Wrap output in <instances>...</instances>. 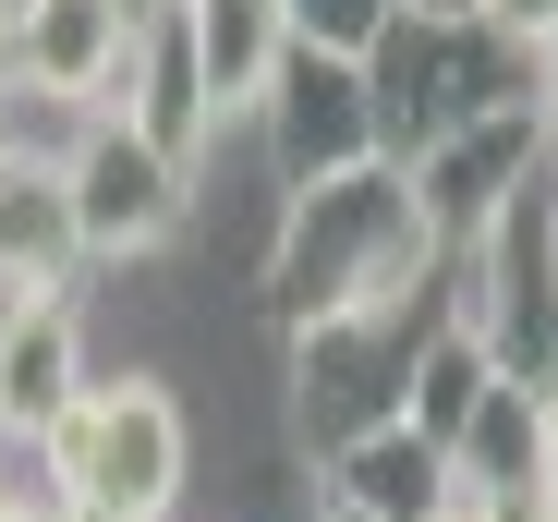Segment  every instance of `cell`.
<instances>
[{
    "label": "cell",
    "mask_w": 558,
    "mask_h": 522,
    "mask_svg": "<svg viewBox=\"0 0 558 522\" xmlns=\"http://www.w3.org/2000/svg\"><path fill=\"white\" fill-rule=\"evenodd\" d=\"M37 474L61 498V522H170L195 438H182V401L158 377H85V401L37 438Z\"/></svg>",
    "instance_id": "2"
},
{
    "label": "cell",
    "mask_w": 558,
    "mask_h": 522,
    "mask_svg": "<svg viewBox=\"0 0 558 522\" xmlns=\"http://www.w3.org/2000/svg\"><path fill=\"white\" fill-rule=\"evenodd\" d=\"M437 522H461V510H437Z\"/></svg>",
    "instance_id": "24"
},
{
    "label": "cell",
    "mask_w": 558,
    "mask_h": 522,
    "mask_svg": "<svg viewBox=\"0 0 558 522\" xmlns=\"http://www.w3.org/2000/svg\"><path fill=\"white\" fill-rule=\"evenodd\" d=\"M61 207H73L85 268H134V255H158L182 219H195V170L158 158L146 134H122L110 110H85L73 146H61Z\"/></svg>",
    "instance_id": "5"
},
{
    "label": "cell",
    "mask_w": 558,
    "mask_h": 522,
    "mask_svg": "<svg viewBox=\"0 0 558 522\" xmlns=\"http://www.w3.org/2000/svg\"><path fill=\"white\" fill-rule=\"evenodd\" d=\"M0 522H13V498H0Z\"/></svg>",
    "instance_id": "23"
},
{
    "label": "cell",
    "mask_w": 558,
    "mask_h": 522,
    "mask_svg": "<svg viewBox=\"0 0 558 522\" xmlns=\"http://www.w3.org/2000/svg\"><path fill=\"white\" fill-rule=\"evenodd\" d=\"M85 268L61 207V146H0V304H61Z\"/></svg>",
    "instance_id": "9"
},
{
    "label": "cell",
    "mask_w": 558,
    "mask_h": 522,
    "mask_svg": "<svg viewBox=\"0 0 558 522\" xmlns=\"http://www.w3.org/2000/svg\"><path fill=\"white\" fill-rule=\"evenodd\" d=\"M461 340L510 389L558 401V219H546V170L461 243Z\"/></svg>",
    "instance_id": "3"
},
{
    "label": "cell",
    "mask_w": 558,
    "mask_h": 522,
    "mask_svg": "<svg viewBox=\"0 0 558 522\" xmlns=\"http://www.w3.org/2000/svg\"><path fill=\"white\" fill-rule=\"evenodd\" d=\"M425 280H437V231H425V207H413V170H401V158H364V170H328V183H292V195H279L267 316L292 328V340L401 316Z\"/></svg>",
    "instance_id": "1"
},
{
    "label": "cell",
    "mask_w": 558,
    "mask_h": 522,
    "mask_svg": "<svg viewBox=\"0 0 558 522\" xmlns=\"http://www.w3.org/2000/svg\"><path fill=\"white\" fill-rule=\"evenodd\" d=\"M134 25H146V0H25V25L0 37V49H13V85H25V98H49V110H110Z\"/></svg>",
    "instance_id": "8"
},
{
    "label": "cell",
    "mask_w": 558,
    "mask_h": 522,
    "mask_svg": "<svg viewBox=\"0 0 558 522\" xmlns=\"http://www.w3.org/2000/svg\"><path fill=\"white\" fill-rule=\"evenodd\" d=\"M170 13H182V61H195L207 122H255L279 61H292V13L279 0H170Z\"/></svg>",
    "instance_id": "10"
},
{
    "label": "cell",
    "mask_w": 558,
    "mask_h": 522,
    "mask_svg": "<svg viewBox=\"0 0 558 522\" xmlns=\"http://www.w3.org/2000/svg\"><path fill=\"white\" fill-rule=\"evenodd\" d=\"M13 522H25V510H13Z\"/></svg>",
    "instance_id": "25"
},
{
    "label": "cell",
    "mask_w": 558,
    "mask_h": 522,
    "mask_svg": "<svg viewBox=\"0 0 558 522\" xmlns=\"http://www.w3.org/2000/svg\"><path fill=\"white\" fill-rule=\"evenodd\" d=\"M328 498L364 510V522H437V510H461L449 450L413 438V425H364V438H340L328 450Z\"/></svg>",
    "instance_id": "13"
},
{
    "label": "cell",
    "mask_w": 558,
    "mask_h": 522,
    "mask_svg": "<svg viewBox=\"0 0 558 522\" xmlns=\"http://www.w3.org/2000/svg\"><path fill=\"white\" fill-rule=\"evenodd\" d=\"M255 146H267V170H279V195L389 158V146H377V98H364V61L292 49V61H279V85H267V110H255Z\"/></svg>",
    "instance_id": "7"
},
{
    "label": "cell",
    "mask_w": 558,
    "mask_h": 522,
    "mask_svg": "<svg viewBox=\"0 0 558 522\" xmlns=\"http://www.w3.org/2000/svg\"><path fill=\"white\" fill-rule=\"evenodd\" d=\"M546 389H510V377H486L474 389V413L449 425V486L461 498H510V486H534V462H546Z\"/></svg>",
    "instance_id": "14"
},
{
    "label": "cell",
    "mask_w": 558,
    "mask_h": 522,
    "mask_svg": "<svg viewBox=\"0 0 558 522\" xmlns=\"http://www.w3.org/2000/svg\"><path fill=\"white\" fill-rule=\"evenodd\" d=\"M522 98H534V122H546V158H558V37L534 49V85H522Z\"/></svg>",
    "instance_id": "17"
},
{
    "label": "cell",
    "mask_w": 558,
    "mask_h": 522,
    "mask_svg": "<svg viewBox=\"0 0 558 522\" xmlns=\"http://www.w3.org/2000/svg\"><path fill=\"white\" fill-rule=\"evenodd\" d=\"M292 13V49H328V61H364L389 25H401V0H279Z\"/></svg>",
    "instance_id": "15"
},
{
    "label": "cell",
    "mask_w": 558,
    "mask_h": 522,
    "mask_svg": "<svg viewBox=\"0 0 558 522\" xmlns=\"http://www.w3.org/2000/svg\"><path fill=\"white\" fill-rule=\"evenodd\" d=\"M413 170V207H425V231H437V255L449 243H474L534 170H546V122H534V98H498V110H474L461 134H437L425 158H401Z\"/></svg>",
    "instance_id": "6"
},
{
    "label": "cell",
    "mask_w": 558,
    "mask_h": 522,
    "mask_svg": "<svg viewBox=\"0 0 558 522\" xmlns=\"http://www.w3.org/2000/svg\"><path fill=\"white\" fill-rule=\"evenodd\" d=\"M474 25H486L510 61H534V49L558 37V0H474Z\"/></svg>",
    "instance_id": "16"
},
{
    "label": "cell",
    "mask_w": 558,
    "mask_h": 522,
    "mask_svg": "<svg viewBox=\"0 0 558 522\" xmlns=\"http://www.w3.org/2000/svg\"><path fill=\"white\" fill-rule=\"evenodd\" d=\"M0 110H13V49H0Z\"/></svg>",
    "instance_id": "21"
},
{
    "label": "cell",
    "mask_w": 558,
    "mask_h": 522,
    "mask_svg": "<svg viewBox=\"0 0 558 522\" xmlns=\"http://www.w3.org/2000/svg\"><path fill=\"white\" fill-rule=\"evenodd\" d=\"M522 61L474 25V13H401L377 49H364V98H377V146L389 158H425L437 134H461L474 110L522 98L510 85Z\"/></svg>",
    "instance_id": "4"
},
{
    "label": "cell",
    "mask_w": 558,
    "mask_h": 522,
    "mask_svg": "<svg viewBox=\"0 0 558 522\" xmlns=\"http://www.w3.org/2000/svg\"><path fill=\"white\" fill-rule=\"evenodd\" d=\"M13 25H25V0H0V37H13Z\"/></svg>",
    "instance_id": "22"
},
{
    "label": "cell",
    "mask_w": 558,
    "mask_h": 522,
    "mask_svg": "<svg viewBox=\"0 0 558 522\" xmlns=\"http://www.w3.org/2000/svg\"><path fill=\"white\" fill-rule=\"evenodd\" d=\"M461 522H546V510H534V486H510V498H461Z\"/></svg>",
    "instance_id": "18"
},
{
    "label": "cell",
    "mask_w": 558,
    "mask_h": 522,
    "mask_svg": "<svg viewBox=\"0 0 558 522\" xmlns=\"http://www.w3.org/2000/svg\"><path fill=\"white\" fill-rule=\"evenodd\" d=\"M316 522H364V510H340V498H316Z\"/></svg>",
    "instance_id": "20"
},
{
    "label": "cell",
    "mask_w": 558,
    "mask_h": 522,
    "mask_svg": "<svg viewBox=\"0 0 558 522\" xmlns=\"http://www.w3.org/2000/svg\"><path fill=\"white\" fill-rule=\"evenodd\" d=\"M110 122L122 134H146L158 158H182L195 170L207 158V98H195V61H182V13L170 0H146V25H134V49H122V85H110Z\"/></svg>",
    "instance_id": "12"
},
{
    "label": "cell",
    "mask_w": 558,
    "mask_h": 522,
    "mask_svg": "<svg viewBox=\"0 0 558 522\" xmlns=\"http://www.w3.org/2000/svg\"><path fill=\"white\" fill-rule=\"evenodd\" d=\"M534 510L558 522V413H546V462H534Z\"/></svg>",
    "instance_id": "19"
},
{
    "label": "cell",
    "mask_w": 558,
    "mask_h": 522,
    "mask_svg": "<svg viewBox=\"0 0 558 522\" xmlns=\"http://www.w3.org/2000/svg\"><path fill=\"white\" fill-rule=\"evenodd\" d=\"M73 401H85L73 304H0V450H37Z\"/></svg>",
    "instance_id": "11"
}]
</instances>
